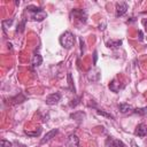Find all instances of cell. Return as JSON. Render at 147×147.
Masks as SVG:
<instances>
[{
  "label": "cell",
  "mask_w": 147,
  "mask_h": 147,
  "mask_svg": "<svg viewBox=\"0 0 147 147\" xmlns=\"http://www.w3.org/2000/svg\"><path fill=\"white\" fill-rule=\"evenodd\" d=\"M24 133L28 134V136H30V137H38V136H40V133H41V127H38V130H36V131H33V132L25 130Z\"/></svg>",
  "instance_id": "cell-15"
},
{
  "label": "cell",
  "mask_w": 147,
  "mask_h": 147,
  "mask_svg": "<svg viewBox=\"0 0 147 147\" xmlns=\"http://www.w3.org/2000/svg\"><path fill=\"white\" fill-rule=\"evenodd\" d=\"M139 40H140V41L144 40V34H142V31H141V30H139Z\"/></svg>",
  "instance_id": "cell-24"
},
{
  "label": "cell",
  "mask_w": 147,
  "mask_h": 147,
  "mask_svg": "<svg viewBox=\"0 0 147 147\" xmlns=\"http://www.w3.org/2000/svg\"><path fill=\"white\" fill-rule=\"evenodd\" d=\"M142 24H144L145 29L147 30V18H144V20H142Z\"/></svg>",
  "instance_id": "cell-25"
},
{
  "label": "cell",
  "mask_w": 147,
  "mask_h": 147,
  "mask_svg": "<svg viewBox=\"0 0 147 147\" xmlns=\"http://www.w3.org/2000/svg\"><path fill=\"white\" fill-rule=\"evenodd\" d=\"M26 9L31 13V18H32L33 21L41 22V21H44V20L47 17L46 11H45L42 8H40V7H37V6H29Z\"/></svg>",
  "instance_id": "cell-1"
},
{
  "label": "cell",
  "mask_w": 147,
  "mask_h": 147,
  "mask_svg": "<svg viewBox=\"0 0 147 147\" xmlns=\"http://www.w3.org/2000/svg\"><path fill=\"white\" fill-rule=\"evenodd\" d=\"M13 103L14 105H16V103H21V102H23V101H25V96H23L22 94H20V96L17 95V96H15L14 99H13Z\"/></svg>",
  "instance_id": "cell-18"
},
{
  "label": "cell",
  "mask_w": 147,
  "mask_h": 147,
  "mask_svg": "<svg viewBox=\"0 0 147 147\" xmlns=\"http://www.w3.org/2000/svg\"><path fill=\"white\" fill-rule=\"evenodd\" d=\"M24 24H25V21H23L18 26H17V29H16V31L17 32H22L23 30H24Z\"/></svg>",
  "instance_id": "cell-21"
},
{
  "label": "cell",
  "mask_w": 147,
  "mask_h": 147,
  "mask_svg": "<svg viewBox=\"0 0 147 147\" xmlns=\"http://www.w3.org/2000/svg\"><path fill=\"white\" fill-rule=\"evenodd\" d=\"M0 144H1V147H13V144L6 139H2Z\"/></svg>",
  "instance_id": "cell-20"
},
{
  "label": "cell",
  "mask_w": 147,
  "mask_h": 147,
  "mask_svg": "<svg viewBox=\"0 0 147 147\" xmlns=\"http://www.w3.org/2000/svg\"><path fill=\"white\" fill-rule=\"evenodd\" d=\"M13 23V20H7V21H2V28L3 30L6 29V25H10Z\"/></svg>",
  "instance_id": "cell-22"
},
{
  "label": "cell",
  "mask_w": 147,
  "mask_h": 147,
  "mask_svg": "<svg viewBox=\"0 0 147 147\" xmlns=\"http://www.w3.org/2000/svg\"><path fill=\"white\" fill-rule=\"evenodd\" d=\"M41 63H42V57H41V55L38 54V53L34 54L33 57H32V65H33V67H39Z\"/></svg>",
  "instance_id": "cell-12"
},
{
  "label": "cell",
  "mask_w": 147,
  "mask_h": 147,
  "mask_svg": "<svg viewBox=\"0 0 147 147\" xmlns=\"http://www.w3.org/2000/svg\"><path fill=\"white\" fill-rule=\"evenodd\" d=\"M60 44L63 48L65 49H70L72 48V46L75 45V36L70 32V31H65L64 33L61 34L60 37Z\"/></svg>",
  "instance_id": "cell-2"
},
{
  "label": "cell",
  "mask_w": 147,
  "mask_h": 147,
  "mask_svg": "<svg viewBox=\"0 0 147 147\" xmlns=\"http://www.w3.org/2000/svg\"><path fill=\"white\" fill-rule=\"evenodd\" d=\"M106 45H107V47H109V48L116 49V48H118V47L122 45V40H119V39H117V40L111 39V40H108V41L106 42Z\"/></svg>",
  "instance_id": "cell-10"
},
{
  "label": "cell",
  "mask_w": 147,
  "mask_h": 147,
  "mask_svg": "<svg viewBox=\"0 0 147 147\" xmlns=\"http://www.w3.org/2000/svg\"><path fill=\"white\" fill-rule=\"evenodd\" d=\"M96 114H98V115H101V116H105V117H107V118L114 119V116H113L111 114H109V113H106L105 110H96Z\"/></svg>",
  "instance_id": "cell-17"
},
{
  "label": "cell",
  "mask_w": 147,
  "mask_h": 147,
  "mask_svg": "<svg viewBox=\"0 0 147 147\" xmlns=\"http://www.w3.org/2000/svg\"><path fill=\"white\" fill-rule=\"evenodd\" d=\"M57 132H59V130L57 129H53V130H51V131H48L46 134H45V137L40 140V145H42V144H45V142H47V141H49L53 137H55L56 134H57Z\"/></svg>",
  "instance_id": "cell-9"
},
{
  "label": "cell",
  "mask_w": 147,
  "mask_h": 147,
  "mask_svg": "<svg viewBox=\"0 0 147 147\" xmlns=\"http://www.w3.org/2000/svg\"><path fill=\"white\" fill-rule=\"evenodd\" d=\"M118 109H119L121 113L126 114V113H129V111L132 110V107L130 105H127V103H121V105H118Z\"/></svg>",
  "instance_id": "cell-14"
},
{
  "label": "cell",
  "mask_w": 147,
  "mask_h": 147,
  "mask_svg": "<svg viewBox=\"0 0 147 147\" xmlns=\"http://www.w3.org/2000/svg\"><path fill=\"white\" fill-rule=\"evenodd\" d=\"M70 117L74 118L75 121H77V122L79 123V122H82V121L85 118V113H83V111H76V113L71 114Z\"/></svg>",
  "instance_id": "cell-11"
},
{
  "label": "cell",
  "mask_w": 147,
  "mask_h": 147,
  "mask_svg": "<svg viewBox=\"0 0 147 147\" xmlns=\"http://www.w3.org/2000/svg\"><path fill=\"white\" fill-rule=\"evenodd\" d=\"M134 114L137 115H146L147 114V107H144V108H137L133 110Z\"/></svg>",
  "instance_id": "cell-16"
},
{
  "label": "cell",
  "mask_w": 147,
  "mask_h": 147,
  "mask_svg": "<svg viewBox=\"0 0 147 147\" xmlns=\"http://www.w3.org/2000/svg\"><path fill=\"white\" fill-rule=\"evenodd\" d=\"M109 88H110L113 92L117 93V92L119 91V88H121V85H119V83H118L116 79H114V80H111V83L109 84Z\"/></svg>",
  "instance_id": "cell-13"
},
{
  "label": "cell",
  "mask_w": 147,
  "mask_h": 147,
  "mask_svg": "<svg viewBox=\"0 0 147 147\" xmlns=\"http://www.w3.org/2000/svg\"><path fill=\"white\" fill-rule=\"evenodd\" d=\"M96 61H98V53H96V51H94V53H93V64H96Z\"/></svg>",
  "instance_id": "cell-23"
},
{
  "label": "cell",
  "mask_w": 147,
  "mask_h": 147,
  "mask_svg": "<svg viewBox=\"0 0 147 147\" xmlns=\"http://www.w3.org/2000/svg\"><path fill=\"white\" fill-rule=\"evenodd\" d=\"M134 134L138 136V137H145L147 134V125L144 124V123H140L136 126V130H134Z\"/></svg>",
  "instance_id": "cell-7"
},
{
  "label": "cell",
  "mask_w": 147,
  "mask_h": 147,
  "mask_svg": "<svg viewBox=\"0 0 147 147\" xmlns=\"http://www.w3.org/2000/svg\"><path fill=\"white\" fill-rule=\"evenodd\" d=\"M60 100H61V94L56 92V93H52V94H49L48 96H46L45 102H46L47 105H49V106H53V105L59 103Z\"/></svg>",
  "instance_id": "cell-3"
},
{
  "label": "cell",
  "mask_w": 147,
  "mask_h": 147,
  "mask_svg": "<svg viewBox=\"0 0 147 147\" xmlns=\"http://www.w3.org/2000/svg\"><path fill=\"white\" fill-rule=\"evenodd\" d=\"M131 145H132V147H139V146L134 142V140H132V141H131Z\"/></svg>",
  "instance_id": "cell-26"
},
{
  "label": "cell",
  "mask_w": 147,
  "mask_h": 147,
  "mask_svg": "<svg viewBox=\"0 0 147 147\" xmlns=\"http://www.w3.org/2000/svg\"><path fill=\"white\" fill-rule=\"evenodd\" d=\"M106 146L107 147H125V145L121 141V140H117L113 137H108L107 140H106Z\"/></svg>",
  "instance_id": "cell-4"
},
{
  "label": "cell",
  "mask_w": 147,
  "mask_h": 147,
  "mask_svg": "<svg viewBox=\"0 0 147 147\" xmlns=\"http://www.w3.org/2000/svg\"><path fill=\"white\" fill-rule=\"evenodd\" d=\"M68 147H79V138L76 134H70L67 140Z\"/></svg>",
  "instance_id": "cell-8"
},
{
  "label": "cell",
  "mask_w": 147,
  "mask_h": 147,
  "mask_svg": "<svg viewBox=\"0 0 147 147\" xmlns=\"http://www.w3.org/2000/svg\"><path fill=\"white\" fill-rule=\"evenodd\" d=\"M127 10V3L126 2H117L116 3V16H123Z\"/></svg>",
  "instance_id": "cell-5"
},
{
  "label": "cell",
  "mask_w": 147,
  "mask_h": 147,
  "mask_svg": "<svg viewBox=\"0 0 147 147\" xmlns=\"http://www.w3.org/2000/svg\"><path fill=\"white\" fill-rule=\"evenodd\" d=\"M68 83H69L70 90L75 93V86H74V83H72V78H71V74H70V72H68Z\"/></svg>",
  "instance_id": "cell-19"
},
{
  "label": "cell",
  "mask_w": 147,
  "mask_h": 147,
  "mask_svg": "<svg viewBox=\"0 0 147 147\" xmlns=\"http://www.w3.org/2000/svg\"><path fill=\"white\" fill-rule=\"evenodd\" d=\"M71 14H72L75 17H77L80 22H83V23L86 22L87 15H86V11H85V10H83V9H74Z\"/></svg>",
  "instance_id": "cell-6"
}]
</instances>
